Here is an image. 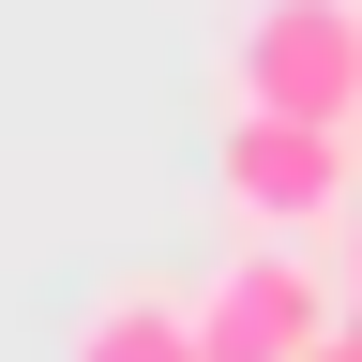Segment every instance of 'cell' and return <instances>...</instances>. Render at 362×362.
Wrapping results in <instances>:
<instances>
[{"label": "cell", "instance_id": "cell-1", "mask_svg": "<svg viewBox=\"0 0 362 362\" xmlns=\"http://www.w3.org/2000/svg\"><path fill=\"white\" fill-rule=\"evenodd\" d=\"M211 181H226V211H242V226H332V211H362V121L242 106V121H226V151H211Z\"/></svg>", "mask_w": 362, "mask_h": 362}, {"label": "cell", "instance_id": "cell-6", "mask_svg": "<svg viewBox=\"0 0 362 362\" xmlns=\"http://www.w3.org/2000/svg\"><path fill=\"white\" fill-rule=\"evenodd\" d=\"M347 302H362V211H347Z\"/></svg>", "mask_w": 362, "mask_h": 362}, {"label": "cell", "instance_id": "cell-3", "mask_svg": "<svg viewBox=\"0 0 362 362\" xmlns=\"http://www.w3.org/2000/svg\"><path fill=\"white\" fill-rule=\"evenodd\" d=\"M317 332H332V287H317L302 242H242L197 287V347L211 362H317Z\"/></svg>", "mask_w": 362, "mask_h": 362}, {"label": "cell", "instance_id": "cell-2", "mask_svg": "<svg viewBox=\"0 0 362 362\" xmlns=\"http://www.w3.org/2000/svg\"><path fill=\"white\" fill-rule=\"evenodd\" d=\"M242 106H302V121H362V0H257L226 45Z\"/></svg>", "mask_w": 362, "mask_h": 362}, {"label": "cell", "instance_id": "cell-4", "mask_svg": "<svg viewBox=\"0 0 362 362\" xmlns=\"http://www.w3.org/2000/svg\"><path fill=\"white\" fill-rule=\"evenodd\" d=\"M61 362H211V347H197V302H181V287H106Z\"/></svg>", "mask_w": 362, "mask_h": 362}, {"label": "cell", "instance_id": "cell-5", "mask_svg": "<svg viewBox=\"0 0 362 362\" xmlns=\"http://www.w3.org/2000/svg\"><path fill=\"white\" fill-rule=\"evenodd\" d=\"M317 362H362V302H347V317H332V332H317Z\"/></svg>", "mask_w": 362, "mask_h": 362}]
</instances>
